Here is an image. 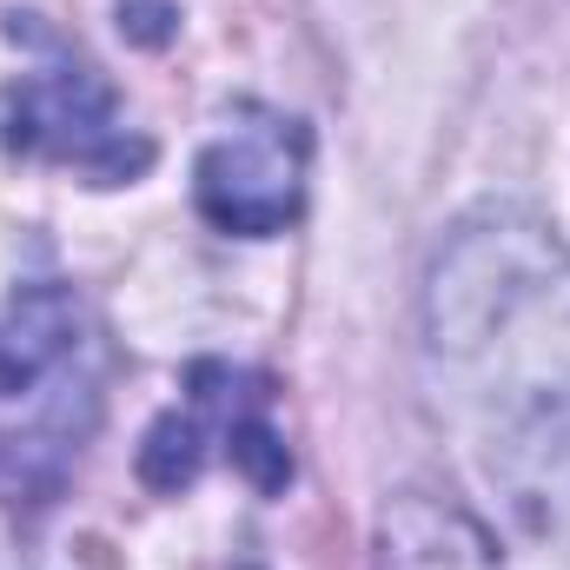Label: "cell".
<instances>
[{
  "label": "cell",
  "instance_id": "1",
  "mask_svg": "<svg viewBox=\"0 0 570 570\" xmlns=\"http://www.w3.org/2000/svg\"><path fill=\"white\" fill-rule=\"evenodd\" d=\"M425 358L478 478L531 524L570 511V246L484 206L431 259Z\"/></svg>",
  "mask_w": 570,
  "mask_h": 570
},
{
  "label": "cell",
  "instance_id": "2",
  "mask_svg": "<svg viewBox=\"0 0 570 570\" xmlns=\"http://www.w3.org/2000/svg\"><path fill=\"white\" fill-rule=\"evenodd\" d=\"M100 419V325L67 285H27L0 312V491L47 498Z\"/></svg>",
  "mask_w": 570,
  "mask_h": 570
},
{
  "label": "cell",
  "instance_id": "3",
  "mask_svg": "<svg viewBox=\"0 0 570 570\" xmlns=\"http://www.w3.org/2000/svg\"><path fill=\"white\" fill-rule=\"evenodd\" d=\"M0 140L27 159L73 166L100 186L140 179L153 166V146L120 120L114 87L80 60H53V67L20 73L0 100Z\"/></svg>",
  "mask_w": 570,
  "mask_h": 570
},
{
  "label": "cell",
  "instance_id": "4",
  "mask_svg": "<svg viewBox=\"0 0 570 570\" xmlns=\"http://www.w3.org/2000/svg\"><path fill=\"white\" fill-rule=\"evenodd\" d=\"M305 159H312V140L292 114H273V107L226 114V127L206 140L199 166H193L199 213L219 233L273 239L305 206Z\"/></svg>",
  "mask_w": 570,
  "mask_h": 570
},
{
  "label": "cell",
  "instance_id": "5",
  "mask_svg": "<svg viewBox=\"0 0 570 570\" xmlns=\"http://www.w3.org/2000/svg\"><path fill=\"white\" fill-rule=\"evenodd\" d=\"M379 570H498V551L458 504L412 491L379 524Z\"/></svg>",
  "mask_w": 570,
  "mask_h": 570
},
{
  "label": "cell",
  "instance_id": "6",
  "mask_svg": "<svg viewBox=\"0 0 570 570\" xmlns=\"http://www.w3.org/2000/svg\"><path fill=\"white\" fill-rule=\"evenodd\" d=\"M199 464H206V405L199 412H166L159 425L146 431L140 444V478L153 491H186L193 478H199Z\"/></svg>",
  "mask_w": 570,
  "mask_h": 570
}]
</instances>
